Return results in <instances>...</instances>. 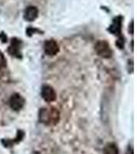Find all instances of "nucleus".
Listing matches in <instances>:
<instances>
[{"instance_id":"nucleus-1","label":"nucleus","mask_w":137,"mask_h":154,"mask_svg":"<svg viewBox=\"0 0 137 154\" xmlns=\"http://www.w3.org/2000/svg\"><path fill=\"white\" fill-rule=\"evenodd\" d=\"M60 119V114L55 108L46 109L42 108L39 111V120L44 125H57Z\"/></svg>"},{"instance_id":"nucleus-2","label":"nucleus","mask_w":137,"mask_h":154,"mask_svg":"<svg viewBox=\"0 0 137 154\" xmlns=\"http://www.w3.org/2000/svg\"><path fill=\"white\" fill-rule=\"evenodd\" d=\"M95 49L97 51V54H99L102 58H110L111 54H113V51L110 49V46L106 41L103 40H99L97 43L95 44Z\"/></svg>"},{"instance_id":"nucleus-3","label":"nucleus","mask_w":137,"mask_h":154,"mask_svg":"<svg viewBox=\"0 0 137 154\" xmlns=\"http://www.w3.org/2000/svg\"><path fill=\"white\" fill-rule=\"evenodd\" d=\"M25 105V99L19 94H14L9 99V106L12 110L20 111Z\"/></svg>"},{"instance_id":"nucleus-4","label":"nucleus","mask_w":137,"mask_h":154,"mask_svg":"<svg viewBox=\"0 0 137 154\" xmlns=\"http://www.w3.org/2000/svg\"><path fill=\"white\" fill-rule=\"evenodd\" d=\"M25 133L24 131L19 130L17 131V137L14 139H2L1 140V144L6 148H11L14 145H16L17 143H20L22 140L24 139Z\"/></svg>"},{"instance_id":"nucleus-5","label":"nucleus","mask_w":137,"mask_h":154,"mask_svg":"<svg viewBox=\"0 0 137 154\" xmlns=\"http://www.w3.org/2000/svg\"><path fill=\"white\" fill-rule=\"evenodd\" d=\"M41 97L43 98L44 101L51 103V102H54L55 100H56L57 95H56V91H55V89L52 88V86L43 85V86H42V88H41Z\"/></svg>"},{"instance_id":"nucleus-6","label":"nucleus","mask_w":137,"mask_h":154,"mask_svg":"<svg viewBox=\"0 0 137 154\" xmlns=\"http://www.w3.org/2000/svg\"><path fill=\"white\" fill-rule=\"evenodd\" d=\"M44 51L49 56H55L59 51V45L56 41L48 40L44 42Z\"/></svg>"},{"instance_id":"nucleus-7","label":"nucleus","mask_w":137,"mask_h":154,"mask_svg":"<svg viewBox=\"0 0 137 154\" xmlns=\"http://www.w3.org/2000/svg\"><path fill=\"white\" fill-rule=\"evenodd\" d=\"M20 48H21V41L18 40V39H12L11 40V46L8 48V51L11 56H14L17 58L21 59V53H20Z\"/></svg>"},{"instance_id":"nucleus-8","label":"nucleus","mask_w":137,"mask_h":154,"mask_svg":"<svg viewBox=\"0 0 137 154\" xmlns=\"http://www.w3.org/2000/svg\"><path fill=\"white\" fill-rule=\"evenodd\" d=\"M37 16H38V11H37V8L35 6H29L26 8V11H25V19L27 20V21H34Z\"/></svg>"},{"instance_id":"nucleus-9","label":"nucleus","mask_w":137,"mask_h":154,"mask_svg":"<svg viewBox=\"0 0 137 154\" xmlns=\"http://www.w3.org/2000/svg\"><path fill=\"white\" fill-rule=\"evenodd\" d=\"M103 154H119V148L114 143H108L103 149Z\"/></svg>"},{"instance_id":"nucleus-10","label":"nucleus","mask_w":137,"mask_h":154,"mask_svg":"<svg viewBox=\"0 0 137 154\" xmlns=\"http://www.w3.org/2000/svg\"><path fill=\"white\" fill-rule=\"evenodd\" d=\"M5 66H6V60H5V58H4L3 54L0 51V69L4 68Z\"/></svg>"},{"instance_id":"nucleus-11","label":"nucleus","mask_w":137,"mask_h":154,"mask_svg":"<svg viewBox=\"0 0 137 154\" xmlns=\"http://www.w3.org/2000/svg\"><path fill=\"white\" fill-rule=\"evenodd\" d=\"M110 30H113V33L119 34V30H121V25H119V24L113 25V26H111V28H110Z\"/></svg>"},{"instance_id":"nucleus-12","label":"nucleus","mask_w":137,"mask_h":154,"mask_svg":"<svg viewBox=\"0 0 137 154\" xmlns=\"http://www.w3.org/2000/svg\"><path fill=\"white\" fill-rule=\"evenodd\" d=\"M126 154H133V149H132V147H129L128 150H127Z\"/></svg>"},{"instance_id":"nucleus-13","label":"nucleus","mask_w":137,"mask_h":154,"mask_svg":"<svg viewBox=\"0 0 137 154\" xmlns=\"http://www.w3.org/2000/svg\"><path fill=\"white\" fill-rule=\"evenodd\" d=\"M130 33L131 34L133 33V22H132V23L130 24Z\"/></svg>"},{"instance_id":"nucleus-14","label":"nucleus","mask_w":137,"mask_h":154,"mask_svg":"<svg viewBox=\"0 0 137 154\" xmlns=\"http://www.w3.org/2000/svg\"><path fill=\"white\" fill-rule=\"evenodd\" d=\"M32 154H40V153H39V152H36V151H35V152H33Z\"/></svg>"}]
</instances>
